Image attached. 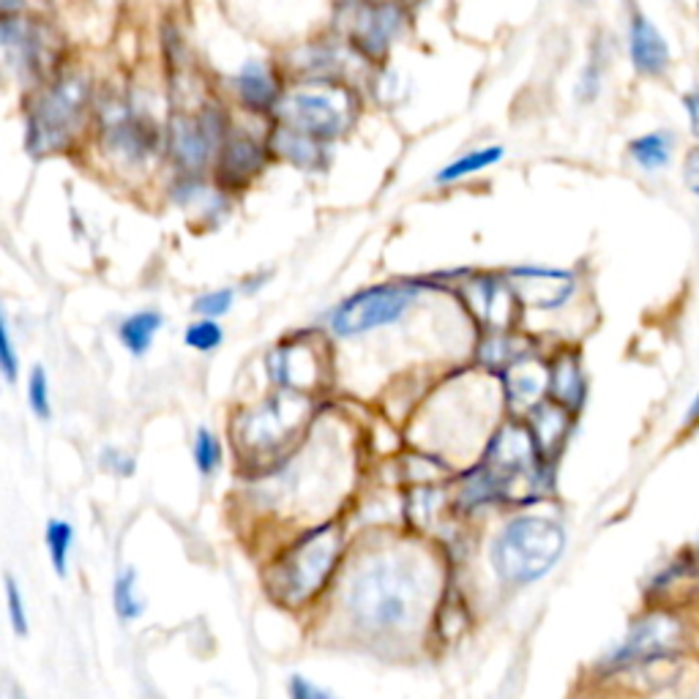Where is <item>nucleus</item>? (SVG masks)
<instances>
[{
    "instance_id": "f257e3e1",
    "label": "nucleus",
    "mask_w": 699,
    "mask_h": 699,
    "mask_svg": "<svg viewBox=\"0 0 699 699\" xmlns=\"http://www.w3.org/2000/svg\"><path fill=\"white\" fill-rule=\"evenodd\" d=\"M437 571L430 554L405 541H380L350 560L339 607L350 631L370 644L413 640L430 623Z\"/></svg>"
},
{
    "instance_id": "f03ea898",
    "label": "nucleus",
    "mask_w": 699,
    "mask_h": 699,
    "mask_svg": "<svg viewBox=\"0 0 699 699\" xmlns=\"http://www.w3.org/2000/svg\"><path fill=\"white\" fill-rule=\"evenodd\" d=\"M345 560V530L336 522H323L301 533L268 571V590L279 604H312L334 582Z\"/></svg>"
},
{
    "instance_id": "7ed1b4c3",
    "label": "nucleus",
    "mask_w": 699,
    "mask_h": 699,
    "mask_svg": "<svg viewBox=\"0 0 699 699\" xmlns=\"http://www.w3.org/2000/svg\"><path fill=\"white\" fill-rule=\"evenodd\" d=\"M569 547L563 522L547 514H516L490 544V565L505 588H528L544 580Z\"/></svg>"
},
{
    "instance_id": "20e7f679",
    "label": "nucleus",
    "mask_w": 699,
    "mask_h": 699,
    "mask_svg": "<svg viewBox=\"0 0 699 699\" xmlns=\"http://www.w3.org/2000/svg\"><path fill=\"white\" fill-rule=\"evenodd\" d=\"M90 82L80 75L60 77L41 90L28 110V148L30 154H60L71 146L88 116Z\"/></svg>"
},
{
    "instance_id": "39448f33",
    "label": "nucleus",
    "mask_w": 699,
    "mask_h": 699,
    "mask_svg": "<svg viewBox=\"0 0 699 699\" xmlns=\"http://www.w3.org/2000/svg\"><path fill=\"white\" fill-rule=\"evenodd\" d=\"M274 112L279 118V126L315 137L321 142H331L339 140L353 126L358 105L347 88L321 82V86L282 93Z\"/></svg>"
},
{
    "instance_id": "423d86ee",
    "label": "nucleus",
    "mask_w": 699,
    "mask_h": 699,
    "mask_svg": "<svg viewBox=\"0 0 699 699\" xmlns=\"http://www.w3.org/2000/svg\"><path fill=\"white\" fill-rule=\"evenodd\" d=\"M421 287L413 282H385L353 293L328 312V328L336 339H355V336L375 334L391 328L419 304Z\"/></svg>"
},
{
    "instance_id": "0eeeda50",
    "label": "nucleus",
    "mask_w": 699,
    "mask_h": 699,
    "mask_svg": "<svg viewBox=\"0 0 699 699\" xmlns=\"http://www.w3.org/2000/svg\"><path fill=\"white\" fill-rule=\"evenodd\" d=\"M686 644H689L686 620L678 612L659 607V610L642 612L629 626L623 640L599 661V670L601 675H618L648 661L675 659L683 653Z\"/></svg>"
},
{
    "instance_id": "6e6552de",
    "label": "nucleus",
    "mask_w": 699,
    "mask_h": 699,
    "mask_svg": "<svg viewBox=\"0 0 699 699\" xmlns=\"http://www.w3.org/2000/svg\"><path fill=\"white\" fill-rule=\"evenodd\" d=\"M312 400L295 391H279L274 400L263 402L244 415L240 421V443L255 454L287 449L295 440V432L309 421Z\"/></svg>"
},
{
    "instance_id": "1a4fd4ad",
    "label": "nucleus",
    "mask_w": 699,
    "mask_h": 699,
    "mask_svg": "<svg viewBox=\"0 0 699 699\" xmlns=\"http://www.w3.org/2000/svg\"><path fill=\"white\" fill-rule=\"evenodd\" d=\"M227 137V120L214 107L191 116V112H178L170 118V131H167V146L175 165L184 173H203L219 154L221 142Z\"/></svg>"
},
{
    "instance_id": "9d476101",
    "label": "nucleus",
    "mask_w": 699,
    "mask_h": 699,
    "mask_svg": "<svg viewBox=\"0 0 699 699\" xmlns=\"http://www.w3.org/2000/svg\"><path fill=\"white\" fill-rule=\"evenodd\" d=\"M516 301L535 312H558L577 295V276L571 270L544 268V265H520L505 274Z\"/></svg>"
},
{
    "instance_id": "9b49d317",
    "label": "nucleus",
    "mask_w": 699,
    "mask_h": 699,
    "mask_svg": "<svg viewBox=\"0 0 699 699\" xmlns=\"http://www.w3.org/2000/svg\"><path fill=\"white\" fill-rule=\"evenodd\" d=\"M268 377L279 391H295V394H306L315 388L323 377V358L312 342L293 339L282 342L268 353Z\"/></svg>"
},
{
    "instance_id": "f8f14e48",
    "label": "nucleus",
    "mask_w": 699,
    "mask_h": 699,
    "mask_svg": "<svg viewBox=\"0 0 699 699\" xmlns=\"http://www.w3.org/2000/svg\"><path fill=\"white\" fill-rule=\"evenodd\" d=\"M500 388H503V402L514 410L516 419H522L535 402L547 396V383H550V364L533 350H524L511 364L500 370Z\"/></svg>"
},
{
    "instance_id": "ddd939ff",
    "label": "nucleus",
    "mask_w": 699,
    "mask_h": 699,
    "mask_svg": "<svg viewBox=\"0 0 699 699\" xmlns=\"http://www.w3.org/2000/svg\"><path fill=\"white\" fill-rule=\"evenodd\" d=\"M465 301L475 321L484 323L492 334L514 325V309L520 301L505 276H473L465 285Z\"/></svg>"
},
{
    "instance_id": "4468645a",
    "label": "nucleus",
    "mask_w": 699,
    "mask_h": 699,
    "mask_svg": "<svg viewBox=\"0 0 699 699\" xmlns=\"http://www.w3.org/2000/svg\"><path fill=\"white\" fill-rule=\"evenodd\" d=\"M265 159H268V150L255 137H225L219 154H216V184L227 191L246 189L265 170Z\"/></svg>"
},
{
    "instance_id": "2eb2a0df",
    "label": "nucleus",
    "mask_w": 699,
    "mask_h": 699,
    "mask_svg": "<svg viewBox=\"0 0 699 699\" xmlns=\"http://www.w3.org/2000/svg\"><path fill=\"white\" fill-rule=\"evenodd\" d=\"M107 148L126 156L129 161L148 159L156 150V126L146 118L135 116L129 107L112 105L105 110V126H101Z\"/></svg>"
},
{
    "instance_id": "dca6fc26",
    "label": "nucleus",
    "mask_w": 699,
    "mask_h": 699,
    "mask_svg": "<svg viewBox=\"0 0 699 699\" xmlns=\"http://www.w3.org/2000/svg\"><path fill=\"white\" fill-rule=\"evenodd\" d=\"M522 421L528 424L530 437H533L539 454L554 465V460L560 456L563 445L569 443L577 415L571 413V410H565L563 405H558V402H552L550 396H544V400L535 402V405L524 413Z\"/></svg>"
},
{
    "instance_id": "f3484780",
    "label": "nucleus",
    "mask_w": 699,
    "mask_h": 699,
    "mask_svg": "<svg viewBox=\"0 0 699 699\" xmlns=\"http://www.w3.org/2000/svg\"><path fill=\"white\" fill-rule=\"evenodd\" d=\"M45 39L41 30L20 17H0V71L3 75H28L36 69Z\"/></svg>"
},
{
    "instance_id": "a211bd4d",
    "label": "nucleus",
    "mask_w": 699,
    "mask_h": 699,
    "mask_svg": "<svg viewBox=\"0 0 699 699\" xmlns=\"http://www.w3.org/2000/svg\"><path fill=\"white\" fill-rule=\"evenodd\" d=\"M402 11L391 3H364L355 9L353 41L366 58H383L394 36L400 33Z\"/></svg>"
},
{
    "instance_id": "6ab92c4d",
    "label": "nucleus",
    "mask_w": 699,
    "mask_h": 699,
    "mask_svg": "<svg viewBox=\"0 0 699 699\" xmlns=\"http://www.w3.org/2000/svg\"><path fill=\"white\" fill-rule=\"evenodd\" d=\"M629 56L640 77H661L670 69V45L644 14L631 17L629 26Z\"/></svg>"
},
{
    "instance_id": "aec40b11",
    "label": "nucleus",
    "mask_w": 699,
    "mask_h": 699,
    "mask_svg": "<svg viewBox=\"0 0 699 699\" xmlns=\"http://www.w3.org/2000/svg\"><path fill=\"white\" fill-rule=\"evenodd\" d=\"M547 396L558 405H563L571 413H580L588 396V380H584L582 361L577 353H560L550 361V383H547Z\"/></svg>"
},
{
    "instance_id": "412c9836",
    "label": "nucleus",
    "mask_w": 699,
    "mask_h": 699,
    "mask_svg": "<svg viewBox=\"0 0 699 699\" xmlns=\"http://www.w3.org/2000/svg\"><path fill=\"white\" fill-rule=\"evenodd\" d=\"M235 93L240 105L252 112H274L282 90L265 63H246L235 77Z\"/></svg>"
},
{
    "instance_id": "4be33fe9",
    "label": "nucleus",
    "mask_w": 699,
    "mask_h": 699,
    "mask_svg": "<svg viewBox=\"0 0 699 699\" xmlns=\"http://www.w3.org/2000/svg\"><path fill=\"white\" fill-rule=\"evenodd\" d=\"M323 146L325 142L315 140V137H306L301 131L279 126L270 137V150L279 154L282 159H287L291 165L301 167V170H321L323 167Z\"/></svg>"
},
{
    "instance_id": "5701e85b",
    "label": "nucleus",
    "mask_w": 699,
    "mask_h": 699,
    "mask_svg": "<svg viewBox=\"0 0 699 699\" xmlns=\"http://www.w3.org/2000/svg\"><path fill=\"white\" fill-rule=\"evenodd\" d=\"M161 325H165L161 312H154V309L135 312V315H129L124 323L118 325L120 345L129 350L131 355H146L148 347L154 345V336L159 334Z\"/></svg>"
},
{
    "instance_id": "b1692460",
    "label": "nucleus",
    "mask_w": 699,
    "mask_h": 699,
    "mask_svg": "<svg viewBox=\"0 0 699 699\" xmlns=\"http://www.w3.org/2000/svg\"><path fill=\"white\" fill-rule=\"evenodd\" d=\"M672 135H667V131H648V135L634 137L629 142V159L640 170H664L672 159Z\"/></svg>"
},
{
    "instance_id": "393cba45",
    "label": "nucleus",
    "mask_w": 699,
    "mask_h": 699,
    "mask_svg": "<svg viewBox=\"0 0 699 699\" xmlns=\"http://www.w3.org/2000/svg\"><path fill=\"white\" fill-rule=\"evenodd\" d=\"M505 156V150L500 146H486V148H475L462 154L460 159H454L451 165H445L443 170L435 175V184H456V180H465L470 175L486 170V167L498 165Z\"/></svg>"
},
{
    "instance_id": "a878e982",
    "label": "nucleus",
    "mask_w": 699,
    "mask_h": 699,
    "mask_svg": "<svg viewBox=\"0 0 699 699\" xmlns=\"http://www.w3.org/2000/svg\"><path fill=\"white\" fill-rule=\"evenodd\" d=\"M71 541H75V528L63 520H52L45 530V544L47 552H50V563L52 571L58 577H66V569H69V552H71Z\"/></svg>"
},
{
    "instance_id": "bb28decb",
    "label": "nucleus",
    "mask_w": 699,
    "mask_h": 699,
    "mask_svg": "<svg viewBox=\"0 0 699 699\" xmlns=\"http://www.w3.org/2000/svg\"><path fill=\"white\" fill-rule=\"evenodd\" d=\"M112 604H116V612L120 620H137L142 614V601L137 595V571L135 569H124L118 574L116 588H112Z\"/></svg>"
},
{
    "instance_id": "cd10ccee",
    "label": "nucleus",
    "mask_w": 699,
    "mask_h": 699,
    "mask_svg": "<svg viewBox=\"0 0 699 699\" xmlns=\"http://www.w3.org/2000/svg\"><path fill=\"white\" fill-rule=\"evenodd\" d=\"M191 456H195V465L200 470V475H214L216 467L221 465V440L203 426L195 435Z\"/></svg>"
},
{
    "instance_id": "c85d7f7f",
    "label": "nucleus",
    "mask_w": 699,
    "mask_h": 699,
    "mask_svg": "<svg viewBox=\"0 0 699 699\" xmlns=\"http://www.w3.org/2000/svg\"><path fill=\"white\" fill-rule=\"evenodd\" d=\"M184 342L186 347L197 350V353H210V350H216L225 342V331H221V325L216 321L203 317V321L191 323L189 328H186Z\"/></svg>"
},
{
    "instance_id": "c756f323",
    "label": "nucleus",
    "mask_w": 699,
    "mask_h": 699,
    "mask_svg": "<svg viewBox=\"0 0 699 699\" xmlns=\"http://www.w3.org/2000/svg\"><path fill=\"white\" fill-rule=\"evenodd\" d=\"M28 402H30V410H33L36 419L47 421L52 415L50 383H47L45 366H39V364H36L28 375Z\"/></svg>"
},
{
    "instance_id": "7c9ffc66",
    "label": "nucleus",
    "mask_w": 699,
    "mask_h": 699,
    "mask_svg": "<svg viewBox=\"0 0 699 699\" xmlns=\"http://www.w3.org/2000/svg\"><path fill=\"white\" fill-rule=\"evenodd\" d=\"M233 301H235V293L230 291V287H225V291H214V293L200 295V298L191 304V309H195L200 317L216 321V317H225L227 312L233 309Z\"/></svg>"
},
{
    "instance_id": "2f4dec72",
    "label": "nucleus",
    "mask_w": 699,
    "mask_h": 699,
    "mask_svg": "<svg viewBox=\"0 0 699 699\" xmlns=\"http://www.w3.org/2000/svg\"><path fill=\"white\" fill-rule=\"evenodd\" d=\"M6 607H9V620L11 629H14L17 637L28 634V612H26V601H22V590L17 588L14 577H6Z\"/></svg>"
},
{
    "instance_id": "473e14b6",
    "label": "nucleus",
    "mask_w": 699,
    "mask_h": 699,
    "mask_svg": "<svg viewBox=\"0 0 699 699\" xmlns=\"http://www.w3.org/2000/svg\"><path fill=\"white\" fill-rule=\"evenodd\" d=\"M0 375L9 380V383H14L17 375H20V361H17V350L14 342H11V331L9 323H6L3 309H0Z\"/></svg>"
},
{
    "instance_id": "72a5a7b5",
    "label": "nucleus",
    "mask_w": 699,
    "mask_h": 699,
    "mask_svg": "<svg viewBox=\"0 0 699 699\" xmlns=\"http://www.w3.org/2000/svg\"><path fill=\"white\" fill-rule=\"evenodd\" d=\"M601 77H604V58H601L599 52H593V56H590V60H588V66H584L582 77H580L577 96H580L582 101H593L601 90Z\"/></svg>"
},
{
    "instance_id": "f704fd0d",
    "label": "nucleus",
    "mask_w": 699,
    "mask_h": 699,
    "mask_svg": "<svg viewBox=\"0 0 699 699\" xmlns=\"http://www.w3.org/2000/svg\"><path fill=\"white\" fill-rule=\"evenodd\" d=\"M287 697L291 699H336L328 689L317 686L315 680H309L306 675H291V680H287Z\"/></svg>"
},
{
    "instance_id": "c9c22d12",
    "label": "nucleus",
    "mask_w": 699,
    "mask_h": 699,
    "mask_svg": "<svg viewBox=\"0 0 699 699\" xmlns=\"http://www.w3.org/2000/svg\"><path fill=\"white\" fill-rule=\"evenodd\" d=\"M101 467H105L107 473L120 475V479H129V475H135V460H131L129 454H124L120 449L101 451Z\"/></svg>"
},
{
    "instance_id": "e433bc0d",
    "label": "nucleus",
    "mask_w": 699,
    "mask_h": 699,
    "mask_svg": "<svg viewBox=\"0 0 699 699\" xmlns=\"http://www.w3.org/2000/svg\"><path fill=\"white\" fill-rule=\"evenodd\" d=\"M683 184L689 186L691 195L699 197V146H695L683 159Z\"/></svg>"
},
{
    "instance_id": "4c0bfd02",
    "label": "nucleus",
    "mask_w": 699,
    "mask_h": 699,
    "mask_svg": "<svg viewBox=\"0 0 699 699\" xmlns=\"http://www.w3.org/2000/svg\"><path fill=\"white\" fill-rule=\"evenodd\" d=\"M680 577L683 582H699V541L689 550V558L680 563Z\"/></svg>"
},
{
    "instance_id": "58836bf2",
    "label": "nucleus",
    "mask_w": 699,
    "mask_h": 699,
    "mask_svg": "<svg viewBox=\"0 0 699 699\" xmlns=\"http://www.w3.org/2000/svg\"><path fill=\"white\" fill-rule=\"evenodd\" d=\"M683 107H686V116H689V124H691V135L699 140V93L695 90V93H686L683 96Z\"/></svg>"
},
{
    "instance_id": "ea45409f",
    "label": "nucleus",
    "mask_w": 699,
    "mask_h": 699,
    "mask_svg": "<svg viewBox=\"0 0 699 699\" xmlns=\"http://www.w3.org/2000/svg\"><path fill=\"white\" fill-rule=\"evenodd\" d=\"M697 424H699V391L695 394V400L689 402V410H686V415H683L686 430H695Z\"/></svg>"
},
{
    "instance_id": "a19ab883",
    "label": "nucleus",
    "mask_w": 699,
    "mask_h": 699,
    "mask_svg": "<svg viewBox=\"0 0 699 699\" xmlns=\"http://www.w3.org/2000/svg\"><path fill=\"white\" fill-rule=\"evenodd\" d=\"M400 3H405V6H415V3H421V0H400Z\"/></svg>"
}]
</instances>
